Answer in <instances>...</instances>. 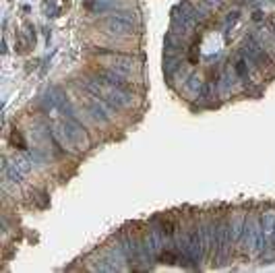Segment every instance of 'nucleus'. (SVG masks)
<instances>
[{
    "mask_svg": "<svg viewBox=\"0 0 275 273\" xmlns=\"http://www.w3.org/2000/svg\"><path fill=\"white\" fill-rule=\"evenodd\" d=\"M11 145H12V147H17V149H27V143H25V139L21 137V132H19V131H12L11 132Z\"/></svg>",
    "mask_w": 275,
    "mask_h": 273,
    "instance_id": "1",
    "label": "nucleus"
},
{
    "mask_svg": "<svg viewBox=\"0 0 275 273\" xmlns=\"http://www.w3.org/2000/svg\"><path fill=\"white\" fill-rule=\"evenodd\" d=\"M161 230L166 232V234H174V230H176V226H174V221H161Z\"/></svg>",
    "mask_w": 275,
    "mask_h": 273,
    "instance_id": "2",
    "label": "nucleus"
},
{
    "mask_svg": "<svg viewBox=\"0 0 275 273\" xmlns=\"http://www.w3.org/2000/svg\"><path fill=\"white\" fill-rule=\"evenodd\" d=\"M159 261L161 263H174V261H176V257H174L172 252H163V255L159 257Z\"/></svg>",
    "mask_w": 275,
    "mask_h": 273,
    "instance_id": "3",
    "label": "nucleus"
}]
</instances>
